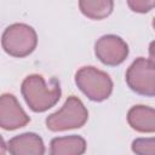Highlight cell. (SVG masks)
<instances>
[{"label":"cell","mask_w":155,"mask_h":155,"mask_svg":"<svg viewBox=\"0 0 155 155\" xmlns=\"http://www.w3.org/2000/svg\"><path fill=\"white\" fill-rule=\"evenodd\" d=\"M131 148L136 155H155V137L137 138L132 142Z\"/></svg>","instance_id":"12"},{"label":"cell","mask_w":155,"mask_h":155,"mask_svg":"<svg viewBox=\"0 0 155 155\" xmlns=\"http://www.w3.org/2000/svg\"><path fill=\"white\" fill-rule=\"evenodd\" d=\"M38 44L36 31L28 24L15 23L8 25L1 38L4 51L13 57H25L30 54Z\"/></svg>","instance_id":"3"},{"label":"cell","mask_w":155,"mask_h":155,"mask_svg":"<svg viewBox=\"0 0 155 155\" xmlns=\"http://www.w3.org/2000/svg\"><path fill=\"white\" fill-rule=\"evenodd\" d=\"M22 96L28 107L35 113H42L52 108L61 98V86L58 80L51 79L46 82L39 74L27 76L21 86Z\"/></svg>","instance_id":"1"},{"label":"cell","mask_w":155,"mask_h":155,"mask_svg":"<svg viewBox=\"0 0 155 155\" xmlns=\"http://www.w3.org/2000/svg\"><path fill=\"white\" fill-rule=\"evenodd\" d=\"M79 7L82 15L92 19H103L108 17L114 8L111 0H81Z\"/></svg>","instance_id":"11"},{"label":"cell","mask_w":155,"mask_h":155,"mask_svg":"<svg viewBox=\"0 0 155 155\" xmlns=\"http://www.w3.org/2000/svg\"><path fill=\"white\" fill-rule=\"evenodd\" d=\"M5 147H6V144H5V142L2 140V155H5Z\"/></svg>","instance_id":"15"},{"label":"cell","mask_w":155,"mask_h":155,"mask_svg":"<svg viewBox=\"0 0 155 155\" xmlns=\"http://www.w3.org/2000/svg\"><path fill=\"white\" fill-rule=\"evenodd\" d=\"M128 125L143 133L155 132V109L147 105H134L127 113Z\"/></svg>","instance_id":"9"},{"label":"cell","mask_w":155,"mask_h":155,"mask_svg":"<svg viewBox=\"0 0 155 155\" xmlns=\"http://www.w3.org/2000/svg\"><path fill=\"white\" fill-rule=\"evenodd\" d=\"M30 121L17 98L11 93H4L0 98V126L12 131L25 126Z\"/></svg>","instance_id":"7"},{"label":"cell","mask_w":155,"mask_h":155,"mask_svg":"<svg viewBox=\"0 0 155 155\" xmlns=\"http://www.w3.org/2000/svg\"><path fill=\"white\" fill-rule=\"evenodd\" d=\"M75 84L80 91L93 102H102L113 92L110 76L94 67H82L79 69L75 74Z\"/></svg>","instance_id":"4"},{"label":"cell","mask_w":155,"mask_h":155,"mask_svg":"<svg viewBox=\"0 0 155 155\" xmlns=\"http://www.w3.org/2000/svg\"><path fill=\"white\" fill-rule=\"evenodd\" d=\"M127 5L133 12L145 13L155 7V0H128Z\"/></svg>","instance_id":"13"},{"label":"cell","mask_w":155,"mask_h":155,"mask_svg":"<svg viewBox=\"0 0 155 155\" xmlns=\"http://www.w3.org/2000/svg\"><path fill=\"white\" fill-rule=\"evenodd\" d=\"M126 82L137 94L155 97V64L144 57H138L126 71Z\"/></svg>","instance_id":"5"},{"label":"cell","mask_w":155,"mask_h":155,"mask_svg":"<svg viewBox=\"0 0 155 155\" xmlns=\"http://www.w3.org/2000/svg\"><path fill=\"white\" fill-rule=\"evenodd\" d=\"M88 119L84 103L75 96L68 97L63 107L46 117V127L53 132L82 127Z\"/></svg>","instance_id":"2"},{"label":"cell","mask_w":155,"mask_h":155,"mask_svg":"<svg viewBox=\"0 0 155 155\" xmlns=\"http://www.w3.org/2000/svg\"><path fill=\"white\" fill-rule=\"evenodd\" d=\"M153 28L155 29V17H154V19H153Z\"/></svg>","instance_id":"16"},{"label":"cell","mask_w":155,"mask_h":155,"mask_svg":"<svg viewBox=\"0 0 155 155\" xmlns=\"http://www.w3.org/2000/svg\"><path fill=\"white\" fill-rule=\"evenodd\" d=\"M97 58L105 65H119L128 56L127 44L117 35H103L94 44Z\"/></svg>","instance_id":"6"},{"label":"cell","mask_w":155,"mask_h":155,"mask_svg":"<svg viewBox=\"0 0 155 155\" xmlns=\"http://www.w3.org/2000/svg\"><path fill=\"white\" fill-rule=\"evenodd\" d=\"M149 61L155 64V40L149 44Z\"/></svg>","instance_id":"14"},{"label":"cell","mask_w":155,"mask_h":155,"mask_svg":"<svg viewBox=\"0 0 155 155\" xmlns=\"http://www.w3.org/2000/svg\"><path fill=\"white\" fill-rule=\"evenodd\" d=\"M11 155H44L45 145L42 138L33 132H25L11 138L7 143Z\"/></svg>","instance_id":"8"},{"label":"cell","mask_w":155,"mask_h":155,"mask_svg":"<svg viewBox=\"0 0 155 155\" xmlns=\"http://www.w3.org/2000/svg\"><path fill=\"white\" fill-rule=\"evenodd\" d=\"M86 150V140L81 136L71 134L56 137L50 143L48 155H82Z\"/></svg>","instance_id":"10"}]
</instances>
